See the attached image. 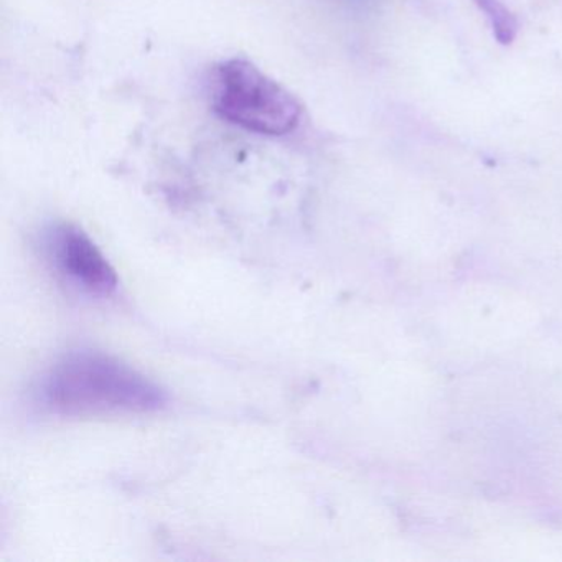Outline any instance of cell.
<instances>
[{
    "label": "cell",
    "instance_id": "cell-1",
    "mask_svg": "<svg viewBox=\"0 0 562 562\" xmlns=\"http://www.w3.org/2000/svg\"><path fill=\"white\" fill-rule=\"evenodd\" d=\"M37 400L57 416L97 417L156 413L166 406L167 394L120 358L78 350L48 368L38 383Z\"/></svg>",
    "mask_w": 562,
    "mask_h": 562
},
{
    "label": "cell",
    "instance_id": "cell-2",
    "mask_svg": "<svg viewBox=\"0 0 562 562\" xmlns=\"http://www.w3.org/2000/svg\"><path fill=\"white\" fill-rule=\"evenodd\" d=\"M210 103L226 123L261 136H285L301 123L302 106L294 94L243 58L216 65Z\"/></svg>",
    "mask_w": 562,
    "mask_h": 562
},
{
    "label": "cell",
    "instance_id": "cell-3",
    "mask_svg": "<svg viewBox=\"0 0 562 562\" xmlns=\"http://www.w3.org/2000/svg\"><path fill=\"white\" fill-rule=\"evenodd\" d=\"M47 251L58 271L83 291L94 295L116 291V271L93 239L78 226L55 225L47 233Z\"/></svg>",
    "mask_w": 562,
    "mask_h": 562
},
{
    "label": "cell",
    "instance_id": "cell-4",
    "mask_svg": "<svg viewBox=\"0 0 562 562\" xmlns=\"http://www.w3.org/2000/svg\"><path fill=\"white\" fill-rule=\"evenodd\" d=\"M475 4L490 22L496 42L512 45L518 34V22L502 0H475Z\"/></svg>",
    "mask_w": 562,
    "mask_h": 562
}]
</instances>
